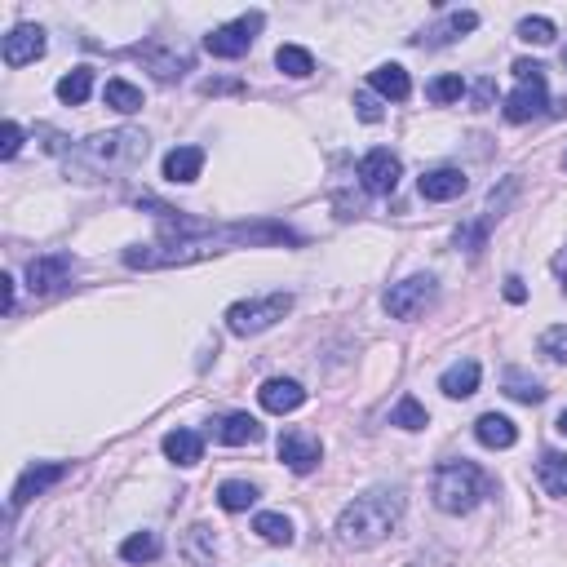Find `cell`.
<instances>
[{
    "instance_id": "1",
    "label": "cell",
    "mask_w": 567,
    "mask_h": 567,
    "mask_svg": "<svg viewBox=\"0 0 567 567\" xmlns=\"http://www.w3.org/2000/svg\"><path fill=\"white\" fill-rule=\"evenodd\" d=\"M302 235L288 231L280 222H235V226H218L204 240H182V244H133L125 249V266L129 271H164V266H191L204 257H218L235 244H297Z\"/></svg>"
},
{
    "instance_id": "2",
    "label": "cell",
    "mask_w": 567,
    "mask_h": 567,
    "mask_svg": "<svg viewBox=\"0 0 567 567\" xmlns=\"http://www.w3.org/2000/svg\"><path fill=\"white\" fill-rule=\"evenodd\" d=\"M151 151V138L133 125L94 133V138L76 142L67 151V178L71 182H107L120 178V173H133Z\"/></svg>"
},
{
    "instance_id": "3",
    "label": "cell",
    "mask_w": 567,
    "mask_h": 567,
    "mask_svg": "<svg viewBox=\"0 0 567 567\" xmlns=\"http://www.w3.org/2000/svg\"><path fill=\"white\" fill-rule=\"evenodd\" d=\"M404 523V492L399 488H373L355 497L337 514V545L342 550H373Z\"/></svg>"
},
{
    "instance_id": "4",
    "label": "cell",
    "mask_w": 567,
    "mask_h": 567,
    "mask_svg": "<svg viewBox=\"0 0 567 567\" xmlns=\"http://www.w3.org/2000/svg\"><path fill=\"white\" fill-rule=\"evenodd\" d=\"M492 492V479L474 461H443L430 479V497L443 514H470Z\"/></svg>"
},
{
    "instance_id": "5",
    "label": "cell",
    "mask_w": 567,
    "mask_h": 567,
    "mask_svg": "<svg viewBox=\"0 0 567 567\" xmlns=\"http://www.w3.org/2000/svg\"><path fill=\"white\" fill-rule=\"evenodd\" d=\"M288 311H293V293H266V297H253V302H235L226 311V328L235 337H257L280 324Z\"/></svg>"
},
{
    "instance_id": "6",
    "label": "cell",
    "mask_w": 567,
    "mask_h": 567,
    "mask_svg": "<svg viewBox=\"0 0 567 567\" xmlns=\"http://www.w3.org/2000/svg\"><path fill=\"white\" fill-rule=\"evenodd\" d=\"M435 297H439L435 275H408L404 284H395L386 293V311H390V319H421Z\"/></svg>"
},
{
    "instance_id": "7",
    "label": "cell",
    "mask_w": 567,
    "mask_h": 567,
    "mask_svg": "<svg viewBox=\"0 0 567 567\" xmlns=\"http://www.w3.org/2000/svg\"><path fill=\"white\" fill-rule=\"evenodd\" d=\"M262 23H266L262 14H244V18H235V23H226V27H213V32L204 36V49H209L213 58H244L249 54V45H253V36L262 32Z\"/></svg>"
},
{
    "instance_id": "8",
    "label": "cell",
    "mask_w": 567,
    "mask_h": 567,
    "mask_svg": "<svg viewBox=\"0 0 567 567\" xmlns=\"http://www.w3.org/2000/svg\"><path fill=\"white\" fill-rule=\"evenodd\" d=\"M399 178H404V164H399V156L390 147H377L359 160V182H364V191L390 195L399 187Z\"/></svg>"
},
{
    "instance_id": "9",
    "label": "cell",
    "mask_w": 567,
    "mask_h": 567,
    "mask_svg": "<svg viewBox=\"0 0 567 567\" xmlns=\"http://www.w3.org/2000/svg\"><path fill=\"white\" fill-rule=\"evenodd\" d=\"M71 271H76V257L71 253L32 257V266H27V288H32L36 297H49V293H58L63 284H71Z\"/></svg>"
},
{
    "instance_id": "10",
    "label": "cell",
    "mask_w": 567,
    "mask_h": 567,
    "mask_svg": "<svg viewBox=\"0 0 567 567\" xmlns=\"http://www.w3.org/2000/svg\"><path fill=\"white\" fill-rule=\"evenodd\" d=\"M67 479V466L63 461H36V466H27L23 474H18L14 483V497H9V510H23L32 497H40V492H49L54 483Z\"/></svg>"
},
{
    "instance_id": "11",
    "label": "cell",
    "mask_w": 567,
    "mask_h": 567,
    "mask_svg": "<svg viewBox=\"0 0 567 567\" xmlns=\"http://www.w3.org/2000/svg\"><path fill=\"white\" fill-rule=\"evenodd\" d=\"M319 457H324V443L311 430H284L280 435V461L293 474H311L319 466Z\"/></svg>"
},
{
    "instance_id": "12",
    "label": "cell",
    "mask_w": 567,
    "mask_h": 567,
    "mask_svg": "<svg viewBox=\"0 0 567 567\" xmlns=\"http://www.w3.org/2000/svg\"><path fill=\"white\" fill-rule=\"evenodd\" d=\"M0 54H5V67L36 63V58H45V32L36 23H18L14 32L0 40Z\"/></svg>"
},
{
    "instance_id": "13",
    "label": "cell",
    "mask_w": 567,
    "mask_h": 567,
    "mask_svg": "<svg viewBox=\"0 0 567 567\" xmlns=\"http://www.w3.org/2000/svg\"><path fill=\"white\" fill-rule=\"evenodd\" d=\"M505 120L510 125H528V120L545 116L550 111V98H545V80H532V85H519L510 98H505Z\"/></svg>"
},
{
    "instance_id": "14",
    "label": "cell",
    "mask_w": 567,
    "mask_h": 567,
    "mask_svg": "<svg viewBox=\"0 0 567 567\" xmlns=\"http://www.w3.org/2000/svg\"><path fill=\"white\" fill-rule=\"evenodd\" d=\"M257 404L266 412H275V417H284V412H297L306 404V386L293 377H271V381H262V390H257Z\"/></svg>"
},
{
    "instance_id": "15",
    "label": "cell",
    "mask_w": 567,
    "mask_h": 567,
    "mask_svg": "<svg viewBox=\"0 0 567 567\" xmlns=\"http://www.w3.org/2000/svg\"><path fill=\"white\" fill-rule=\"evenodd\" d=\"M421 195L426 200H435V204H443V200H457V195H466V173L461 169H430V173H421Z\"/></svg>"
},
{
    "instance_id": "16",
    "label": "cell",
    "mask_w": 567,
    "mask_h": 567,
    "mask_svg": "<svg viewBox=\"0 0 567 567\" xmlns=\"http://www.w3.org/2000/svg\"><path fill=\"white\" fill-rule=\"evenodd\" d=\"M479 377H483V368H479V359H457L452 368H443V377H439V390L448 399H470L474 390H479Z\"/></svg>"
},
{
    "instance_id": "17",
    "label": "cell",
    "mask_w": 567,
    "mask_h": 567,
    "mask_svg": "<svg viewBox=\"0 0 567 567\" xmlns=\"http://www.w3.org/2000/svg\"><path fill=\"white\" fill-rule=\"evenodd\" d=\"M204 173V147H173L164 156V178L178 182V187H191Z\"/></svg>"
},
{
    "instance_id": "18",
    "label": "cell",
    "mask_w": 567,
    "mask_h": 567,
    "mask_svg": "<svg viewBox=\"0 0 567 567\" xmlns=\"http://www.w3.org/2000/svg\"><path fill=\"white\" fill-rule=\"evenodd\" d=\"M368 89H373L377 98H390V102H404L412 94V80H408V71L399 67V63H381L368 71Z\"/></svg>"
},
{
    "instance_id": "19",
    "label": "cell",
    "mask_w": 567,
    "mask_h": 567,
    "mask_svg": "<svg viewBox=\"0 0 567 567\" xmlns=\"http://www.w3.org/2000/svg\"><path fill=\"white\" fill-rule=\"evenodd\" d=\"M213 435L231 448H244V443H262V421L249 417V412H231V417L213 421Z\"/></svg>"
},
{
    "instance_id": "20",
    "label": "cell",
    "mask_w": 567,
    "mask_h": 567,
    "mask_svg": "<svg viewBox=\"0 0 567 567\" xmlns=\"http://www.w3.org/2000/svg\"><path fill=\"white\" fill-rule=\"evenodd\" d=\"M474 439H479L483 448H514V443H519V426H514L510 417H501V412H483V417L474 421Z\"/></svg>"
},
{
    "instance_id": "21",
    "label": "cell",
    "mask_w": 567,
    "mask_h": 567,
    "mask_svg": "<svg viewBox=\"0 0 567 567\" xmlns=\"http://www.w3.org/2000/svg\"><path fill=\"white\" fill-rule=\"evenodd\" d=\"M164 457H169L173 466H200L204 439L195 435V430H169V435H164Z\"/></svg>"
},
{
    "instance_id": "22",
    "label": "cell",
    "mask_w": 567,
    "mask_h": 567,
    "mask_svg": "<svg viewBox=\"0 0 567 567\" xmlns=\"http://www.w3.org/2000/svg\"><path fill=\"white\" fill-rule=\"evenodd\" d=\"M138 54H147L151 71H156V80H164V85H173V80H182L191 71L187 49H138Z\"/></svg>"
},
{
    "instance_id": "23",
    "label": "cell",
    "mask_w": 567,
    "mask_h": 567,
    "mask_svg": "<svg viewBox=\"0 0 567 567\" xmlns=\"http://www.w3.org/2000/svg\"><path fill=\"white\" fill-rule=\"evenodd\" d=\"M479 27V14L474 9H457V14H448L443 23L435 27V32H426V36H417V45H452L457 36H466Z\"/></svg>"
},
{
    "instance_id": "24",
    "label": "cell",
    "mask_w": 567,
    "mask_h": 567,
    "mask_svg": "<svg viewBox=\"0 0 567 567\" xmlns=\"http://www.w3.org/2000/svg\"><path fill=\"white\" fill-rule=\"evenodd\" d=\"M213 554H218V545H213V528L209 523H195V528L182 536V559L191 567H213Z\"/></svg>"
},
{
    "instance_id": "25",
    "label": "cell",
    "mask_w": 567,
    "mask_h": 567,
    "mask_svg": "<svg viewBox=\"0 0 567 567\" xmlns=\"http://www.w3.org/2000/svg\"><path fill=\"white\" fill-rule=\"evenodd\" d=\"M536 479H541V488L550 492V497H567V457L563 452H541Z\"/></svg>"
},
{
    "instance_id": "26",
    "label": "cell",
    "mask_w": 567,
    "mask_h": 567,
    "mask_svg": "<svg viewBox=\"0 0 567 567\" xmlns=\"http://www.w3.org/2000/svg\"><path fill=\"white\" fill-rule=\"evenodd\" d=\"M164 554V541L156 532H133L125 536V545H120V559L125 563H156Z\"/></svg>"
},
{
    "instance_id": "27",
    "label": "cell",
    "mask_w": 567,
    "mask_h": 567,
    "mask_svg": "<svg viewBox=\"0 0 567 567\" xmlns=\"http://www.w3.org/2000/svg\"><path fill=\"white\" fill-rule=\"evenodd\" d=\"M89 94H94V71L89 67H76V71H67V76L58 80V102H67V107L89 102Z\"/></svg>"
},
{
    "instance_id": "28",
    "label": "cell",
    "mask_w": 567,
    "mask_h": 567,
    "mask_svg": "<svg viewBox=\"0 0 567 567\" xmlns=\"http://www.w3.org/2000/svg\"><path fill=\"white\" fill-rule=\"evenodd\" d=\"M102 102H107L111 111H120V116H133V111H142V89L129 85V80H107Z\"/></svg>"
},
{
    "instance_id": "29",
    "label": "cell",
    "mask_w": 567,
    "mask_h": 567,
    "mask_svg": "<svg viewBox=\"0 0 567 567\" xmlns=\"http://www.w3.org/2000/svg\"><path fill=\"white\" fill-rule=\"evenodd\" d=\"M275 67L293 80H306L315 71V58H311V49H302V45H280L275 49Z\"/></svg>"
},
{
    "instance_id": "30",
    "label": "cell",
    "mask_w": 567,
    "mask_h": 567,
    "mask_svg": "<svg viewBox=\"0 0 567 567\" xmlns=\"http://www.w3.org/2000/svg\"><path fill=\"white\" fill-rule=\"evenodd\" d=\"M253 532L262 536L266 545H293V536H297V532H293V523H288L284 514H275V510L257 514V519H253Z\"/></svg>"
},
{
    "instance_id": "31",
    "label": "cell",
    "mask_w": 567,
    "mask_h": 567,
    "mask_svg": "<svg viewBox=\"0 0 567 567\" xmlns=\"http://www.w3.org/2000/svg\"><path fill=\"white\" fill-rule=\"evenodd\" d=\"M253 501H257V488H253V483H244V479H226L218 488V505L226 514H244Z\"/></svg>"
},
{
    "instance_id": "32",
    "label": "cell",
    "mask_w": 567,
    "mask_h": 567,
    "mask_svg": "<svg viewBox=\"0 0 567 567\" xmlns=\"http://www.w3.org/2000/svg\"><path fill=\"white\" fill-rule=\"evenodd\" d=\"M505 395L519 399V404H541V399H545V386H541L536 377L519 373V368H510V373H505Z\"/></svg>"
},
{
    "instance_id": "33",
    "label": "cell",
    "mask_w": 567,
    "mask_h": 567,
    "mask_svg": "<svg viewBox=\"0 0 567 567\" xmlns=\"http://www.w3.org/2000/svg\"><path fill=\"white\" fill-rule=\"evenodd\" d=\"M390 426H399V430H426L430 417H426V408H421L417 399L404 395V399L395 404V412H390Z\"/></svg>"
},
{
    "instance_id": "34",
    "label": "cell",
    "mask_w": 567,
    "mask_h": 567,
    "mask_svg": "<svg viewBox=\"0 0 567 567\" xmlns=\"http://www.w3.org/2000/svg\"><path fill=\"white\" fill-rule=\"evenodd\" d=\"M554 36H559V27L550 18H523L519 23V40H528V45H554Z\"/></svg>"
},
{
    "instance_id": "35",
    "label": "cell",
    "mask_w": 567,
    "mask_h": 567,
    "mask_svg": "<svg viewBox=\"0 0 567 567\" xmlns=\"http://www.w3.org/2000/svg\"><path fill=\"white\" fill-rule=\"evenodd\" d=\"M426 94L435 102H461V98H466V80H461V76H439V80H430Z\"/></svg>"
},
{
    "instance_id": "36",
    "label": "cell",
    "mask_w": 567,
    "mask_h": 567,
    "mask_svg": "<svg viewBox=\"0 0 567 567\" xmlns=\"http://www.w3.org/2000/svg\"><path fill=\"white\" fill-rule=\"evenodd\" d=\"M541 355L554 359V364H567V324L550 328V333L541 337Z\"/></svg>"
},
{
    "instance_id": "37",
    "label": "cell",
    "mask_w": 567,
    "mask_h": 567,
    "mask_svg": "<svg viewBox=\"0 0 567 567\" xmlns=\"http://www.w3.org/2000/svg\"><path fill=\"white\" fill-rule=\"evenodd\" d=\"M23 142H27V133L18 120H5V129H0V160H14L18 151H23Z\"/></svg>"
},
{
    "instance_id": "38",
    "label": "cell",
    "mask_w": 567,
    "mask_h": 567,
    "mask_svg": "<svg viewBox=\"0 0 567 567\" xmlns=\"http://www.w3.org/2000/svg\"><path fill=\"white\" fill-rule=\"evenodd\" d=\"M355 116L364 120V125H377L386 111H381V102H377L373 94H355Z\"/></svg>"
},
{
    "instance_id": "39",
    "label": "cell",
    "mask_w": 567,
    "mask_h": 567,
    "mask_svg": "<svg viewBox=\"0 0 567 567\" xmlns=\"http://www.w3.org/2000/svg\"><path fill=\"white\" fill-rule=\"evenodd\" d=\"M510 71H514V80H519V85H532V80H545V67H541V63H532V58H519V63H514Z\"/></svg>"
},
{
    "instance_id": "40",
    "label": "cell",
    "mask_w": 567,
    "mask_h": 567,
    "mask_svg": "<svg viewBox=\"0 0 567 567\" xmlns=\"http://www.w3.org/2000/svg\"><path fill=\"white\" fill-rule=\"evenodd\" d=\"M36 138H45V151H54V156L58 151H67V138L58 129H49V125H36Z\"/></svg>"
},
{
    "instance_id": "41",
    "label": "cell",
    "mask_w": 567,
    "mask_h": 567,
    "mask_svg": "<svg viewBox=\"0 0 567 567\" xmlns=\"http://www.w3.org/2000/svg\"><path fill=\"white\" fill-rule=\"evenodd\" d=\"M492 89H497V85H492L488 76L474 85V111H488V107H492Z\"/></svg>"
},
{
    "instance_id": "42",
    "label": "cell",
    "mask_w": 567,
    "mask_h": 567,
    "mask_svg": "<svg viewBox=\"0 0 567 567\" xmlns=\"http://www.w3.org/2000/svg\"><path fill=\"white\" fill-rule=\"evenodd\" d=\"M505 302H514V306L528 302V288H523L519 275H510V280H505Z\"/></svg>"
},
{
    "instance_id": "43",
    "label": "cell",
    "mask_w": 567,
    "mask_h": 567,
    "mask_svg": "<svg viewBox=\"0 0 567 567\" xmlns=\"http://www.w3.org/2000/svg\"><path fill=\"white\" fill-rule=\"evenodd\" d=\"M14 288H18L14 275H0V306H5V315L14 311Z\"/></svg>"
},
{
    "instance_id": "44",
    "label": "cell",
    "mask_w": 567,
    "mask_h": 567,
    "mask_svg": "<svg viewBox=\"0 0 567 567\" xmlns=\"http://www.w3.org/2000/svg\"><path fill=\"white\" fill-rule=\"evenodd\" d=\"M204 94H240V85H235V80H204Z\"/></svg>"
},
{
    "instance_id": "45",
    "label": "cell",
    "mask_w": 567,
    "mask_h": 567,
    "mask_svg": "<svg viewBox=\"0 0 567 567\" xmlns=\"http://www.w3.org/2000/svg\"><path fill=\"white\" fill-rule=\"evenodd\" d=\"M554 275H559V280L567 284V249H563L559 257H554Z\"/></svg>"
},
{
    "instance_id": "46",
    "label": "cell",
    "mask_w": 567,
    "mask_h": 567,
    "mask_svg": "<svg viewBox=\"0 0 567 567\" xmlns=\"http://www.w3.org/2000/svg\"><path fill=\"white\" fill-rule=\"evenodd\" d=\"M559 435H567V408L559 412Z\"/></svg>"
},
{
    "instance_id": "47",
    "label": "cell",
    "mask_w": 567,
    "mask_h": 567,
    "mask_svg": "<svg viewBox=\"0 0 567 567\" xmlns=\"http://www.w3.org/2000/svg\"><path fill=\"white\" fill-rule=\"evenodd\" d=\"M563 67H567V49H563Z\"/></svg>"
},
{
    "instance_id": "48",
    "label": "cell",
    "mask_w": 567,
    "mask_h": 567,
    "mask_svg": "<svg viewBox=\"0 0 567 567\" xmlns=\"http://www.w3.org/2000/svg\"><path fill=\"white\" fill-rule=\"evenodd\" d=\"M563 169H567V156H563Z\"/></svg>"
}]
</instances>
